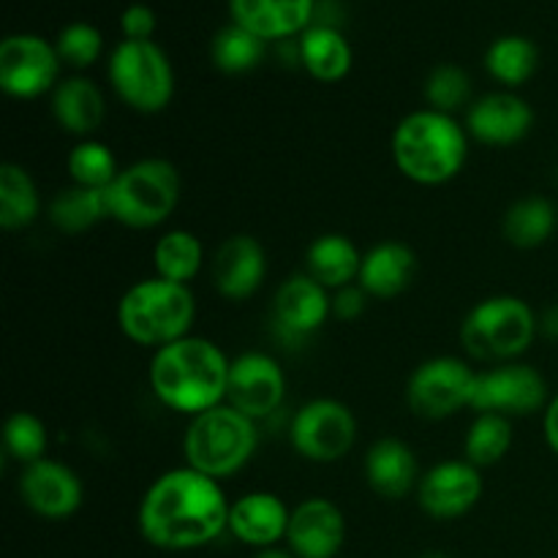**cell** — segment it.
Returning a JSON list of instances; mask_svg holds the SVG:
<instances>
[{
    "mask_svg": "<svg viewBox=\"0 0 558 558\" xmlns=\"http://www.w3.org/2000/svg\"><path fill=\"white\" fill-rule=\"evenodd\" d=\"M221 483L191 466L169 469L147 485L140 501V534L158 550H196L229 529Z\"/></svg>",
    "mask_w": 558,
    "mask_h": 558,
    "instance_id": "cell-1",
    "label": "cell"
},
{
    "mask_svg": "<svg viewBox=\"0 0 558 558\" xmlns=\"http://www.w3.org/2000/svg\"><path fill=\"white\" fill-rule=\"evenodd\" d=\"M229 363L232 360L216 341L185 336L153 352L147 379L163 407L194 417L227 403Z\"/></svg>",
    "mask_w": 558,
    "mask_h": 558,
    "instance_id": "cell-2",
    "label": "cell"
},
{
    "mask_svg": "<svg viewBox=\"0 0 558 558\" xmlns=\"http://www.w3.org/2000/svg\"><path fill=\"white\" fill-rule=\"evenodd\" d=\"M469 131L456 114L414 109L392 131V161L417 185H441L458 178L469 156Z\"/></svg>",
    "mask_w": 558,
    "mask_h": 558,
    "instance_id": "cell-3",
    "label": "cell"
},
{
    "mask_svg": "<svg viewBox=\"0 0 558 558\" xmlns=\"http://www.w3.org/2000/svg\"><path fill=\"white\" fill-rule=\"evenodd\" d=\"M196 319V298L189 283L167 278H145L123 292L118 303V327L140 347L161 349L191 336Z\"/></svg>",
    "mask_w": 558,
    "mask_h": 558,
    "instance_id": "cell-4",
    "label": "cell"
},
{
    "mask_svg": "<svg viewBox=\"0 0 558 558\" xmlns=\"http://www.w3.org/2000/svg\"><path fill=\"white\" fill-rule=\"evenodd\" d=\"M259 445L256 420L245 417L229 403L194 414L183 436L185 466L213 480H227L248 466Z\"/></svg>",
    "mask_w": 558,
    "mask_h": 558,
    "instance_id": "cell-5",
    "label": "cell"
},
{
    "mask_svg": "<svg viewBox=\"0 0 558 558\" xmlns=\"http://www.w3.org/2000/svg\"><path fill=\"white\" fill-rule=\"evenodd\" d=\"M539 336V316L515 294H494L474 305L461 325V343L469 357L488 365L515 363Z\"/></svg>",
    "mask_w": 558,
    "mask_h": 558,
    "instance_id": "cell-6",
    "label": "cell"
},
{
    "mask_svg": "<svg viewBox=\"0 0 558 558\" xmlns=\"http://www.w3.org/2000/svg\"><path fill=\"white\" fill-rule=\"evenodd\" d=\"M180 172L167 158H140L118 172L107 189L109 218L129 229H156L180 202Z\"/></svg>",
    "mask_w": 558,
    "mask_h": 558,
    "instance_id": "cell-7",
    "label": "cell"
},
{
    "mask_svg": "<svg viewBox=\"0 0 558 558\" xmlns=\"http://www.w3.org/2000/svg\"><path fill=\"white\" fill-rule=\"evenodd\" d=\"M107 74L120 101L142 114L161 112L174 96L172 63L153 38L150 41L123 38L109 54Z\"/></svg>",
    "mask_w": 558,
    "mask_h": 558,
    "instance_id": "cell-8",
    "label": "cell"
},
{
    "mask_svg": "<svg viewBox=\"0 0 558 558\" xmlns=\"http://www.w3.org/2000/svg\"><path fill=\"white\" fill-rule=\"evenodd\" d=\"M477 371L466 360L430 357L412 371L407 381V403L417 417L447 420L461 409H472Z\"/></svg>",
    "mask_w": 558,
    "mask_h": 558,
    "instance_id": "cell-9",
    "label": "cell"
},
{
    "mask_svg": "<svg viewBox=\"0 0 558 558\" xmlns=\"http://www.w3.org/2000/svg\"><path fill=\"white\" fill-rule=\"evenodd\" d=\"M289 441L305 461L336 463L349 456L357 441V417L336 398H314L292 417Z\"/></svg>",
    "mask_w": 558,
    "mask_h": 558,
    "instance_id": "cell-10",
    "label": "cell"
},
{
    "mask_svg": "<svg viewBox=\"0 0 558 558\" xmlns=\"http://www.w3.org/2000/svg\"><path fill=\"white\" fill-rule=\"evenodd\" d=\"M548 379L529 363H501L488 371H477L472 412L505 414V417H529L545 412L550 403Z\"/></svg>",
    "mask_w": 558,
    "mask_h": 558,
    "instance_id": "cell-11",
    "label": "cell"
},
{
    "mask_svg": "<svg viewBox=\"0 0 558 558\" xmlns=\"http://www.w3.org/2000/svg\"><path fill=\"white\" fill-rule=\"evenodd\" d=\"M60 65L63 60L54 44L36 33H14L0 41V87L5 96L31 101L54 90Z\"/></svg>",
    "mask_w": 558,
    "mask_h": 558,
    "instance_id": "cell-12",
    "label": "cell"
},
{
    "mask_svg": "<svg viewBox=\"0 0 558 558\" xmlns=\"http://www.w3.org/2000/svg\"><path fill=\"white\" fill-rule=\"evenodd\" d=\"M332 316V294L308 272L287 278L272 298V332L281 343L308 341Z\"/></svg>",
    "mask_w": 558,
    "mask_h": 558,
    "instance_id": "cell-13",
    "label": "cell"
},
{
    "mask_svg": "<svg viewBox=\"0 0 558 558\" xmlns=\"http://www.w3.org/2000/svg\"><path fill=\"white\" fill-rule=\"evenodd\" d=\"M287 376L272 354L245 352L229 363L227 403L251 420H265L283 403Z\"/></svg>",
    "mask_w": 558,
    "mask_h": 558,
    "instance_id": "cell-14",
    "label": "cell"
},
{
    "mask_svg": "<svg viewBox=\"0 0 558 558\" xmlns=\"http://www.w3.org/2000/svg\"><path fill=\"white\" fill-rule=\"evenodd\" d=\"M483 469L463 461H441L420 477V510L434 521H458L483 499Z\"/></svg>",
    "mask_w": 558,
    "mask_h": 558,
    "instance_id": "cell-15",
    "label": "cell"
},
{
    "mask_svg": "<svg viewBox=\"0 0 558 558\" xmlns=\"http://www.w3.org/2000/svg\"><path fill=\"white\" fill-rule=\"evenodd\" d=\"M20 496L27 510L44 521H65L82 507L85 488L74 469L52 458H41L22 469Z\"/></svg>",
    "mask_w": 558,
    "mask_h": 558,
    "instance_id": "cell-16",
    "label": "cell"
},
{
    "mask_svg": "<svg viewBox=\"0 0 558 558\" xmlns=\"http://www.w3.org/2000/svg\"><path fill=\"white\" fill-rule=\"evenodd\" d=\"M469 136L490 147H510L526 140L534 129V109L512 90L485 93L466 109Z\"/></svg>",
    "mask_w": 558,
    "mask_h": 558,
    "instance_id": "cell-17",
    "label": "cell"
},
{
    "mask_svg": "<svg viewBox=\"0 0 558 558\" xmlns=\"http://www.w3.org/2000/svg\"><path fill=\"white\" fill-rule=\"evenodd\" d=\"M267 278L265 245L254 234H229L210 256V281L221 298L243 303Z\"/></svg>",
    "mask_w": 558,
    "mask_h": 558,
    "instance_id": "cell-18",
    "label": "cell"
},
{
    "mask_svg": "<svg viewBox=\"0 0 558 558\" xmlns=\"http://www.w3.org/2000/svg\"><path fill=\"white\" fill-rule=\"evenodd\" d=\"M347 543V518L336 501L311 496L292 507L287 550L298 558H336Z\"/></svg>",
    "mask_w": 558,
    "mask_h": 558,
    "instance_id": "cell-19",
    "label": "cell"
},
{
    "mask_svg": "<svg viewBox=\"0 0 558 558\" xmlns=\"http://www.w3.org/2000/svg\"><path fill=\"white\" fill-rule=\"evenodd\" d=\"M289 518L292 510L281 496L270 490H251L229 507V532L248 548H278V543L287 539Z\"/></svg>",
    "mask_w": 558,
    "mask_h": 558,
    "instance_id": "cell-20",
    "label": "cell"
},
{
    "mask_svg": "<svg viewBox=\"0 0 558 558\" xmlns=\"http://www.w3.org/2000/svg\"><path fill=\"white\" fill-rule=\"evenodd\" d=\"M229 14L265 41H287L314 25L316 0H229Z\"/></svg>",
    "mask_w": 558,
    "mask_h": 558,
    "instance_id": "cell-21",
    "label": "cell"
},
{
    "mask_svg": "<svg viewBox=\"0 0 558 558\" xmlns=\"http://www.w3.org/2000/svg\"><path fill=\"white\" fill-rule=\"evenodd\" d=\"M365 483L381 499H407L420 485V463L412 447L396 436H381L368 447L363 461Z\"/></svg>",
    "mask_w": 558,
    "mask_h": 558,
    "instance_id": "cell-22",
    "label": "cell"
},
{
    "mask_svg": "<svg viewBox=\"0 0 558 558\" xmlns=\"http://www.w3.org/2000/svg\"><path fill=\"white\" fill-rule=\"evenodd\" d=\"M417 272V254L401 240H381L363 254L357 283L368 298L392 300L407 292Z\"/></svg>",
    "mask_w": 558,
    "mask_h": 558,
    "instance_id": "cell-23",
    "label": "cell"
},
{
    "mask_svg": "<svg viewBox=\"0 0 558 558\" xmlns=\"http://www.w3.org/2000/svg\"><path fill=\"white\" fill-rule=\"evenodd\" d=\"M52 114L63 131L80 140H90L107 118V98L87 76H65L52 90Z\"/></svg>",
    "mask_w": 558,
    "mask_h": 558,
    "instance_id": "cell-24",
    "label": "cell"
},
{
    "mask_svg": "<svg viewBox=\"0 0 558 558\" xmlns=\"http://www.w3.org/2000/svg\"><path fill=\"white\" fill-rule=\"evenodd\" d=\"M360 265H363V254L347 234H319L305 251V272L330 292L357 283Z\"/></svg>",
    "mask_w": 558,
    "mask_h": 558,
    "instance_id": "cell-25",
    "label": "cell"
},
{
    "mask_svg": "<svg viewBox=\"0 0 558 558\" xmlns=\"http://www.w3.org/2000/svg\"><path fill=\"white\" fill-rule=\"evenodd\" d=\"M300 63L305 65L314 80L319 82H341L352 71V44L347 41L338 27L314 22L308 31L300 36Z\"/></svg>",
    "mask_w": 558,
    "mask_h": 558,
    "instance_id": "cell-26",
    "label": "cell"
},
{
    "mask_svg": "<svg viewBox=\"0 0 558 558\" xmlns=\"http://www.w3.org/2000/svg\"><path fill=\"white\" fill-rule=\"evenodd\" d=\"M558 229V210L545 196H521L501 216V234L521 251L539 248Z\"/></svg>",
    "mask_w": 558,
    "mask_h": 558,
    "instance_id": "cell-27",
    "label": "cell"
},
{
    "mask_svg": "<svg viewBox=\"0 0 558 558\" xmlns=\"http://www.w3.org/2000/svg\"><path fill=\"white\" fill-rule=\"evenodd\" d=\"M41 213L36 180L14 161L0 163V227L5 232L27 229Z\"/></svg>",
    "mask_w": 558,
    "mask_h": 558,
    "instance_id": "cell-28",
    "label": "cell"
},
{
    "mask_svg": "<svg viewBox=\"0 0 558 558\" xmlns=\"http://www.w3.org/2000/svg\"><path fill=\"white\" fill-rule=\"evenodd\" d=\"M49 221L58 232L63 234H80L93 229L96 223H101L104 218H109L107 210V191L85 189V185H74L69 189H60L52 196L47 207Z\"/></svg>",
    "mask_w": 558,
    "mask_h": 558,
    "instance_id": "cell-29",
    "label": "cell"
},
{
    "mask_svg": "<svg viewBox=\"0 0 558 558\" xmlns=\"http://www.w3.org/2000/svg\"><path fill=\"white\" fill-rule=\"evenodd\" d=\"M202 265H205V245L189 229H169L153 245V267L158 278L191 287Z\"/></svg>",
    "mask_w": 558,
    "mask_h": 558,
    "instance_id": "cell-30",
    "label": "cell"
},
{
    "mask_svg": "<svg viewBox=\"0 0 558 558\" xmlns=\"http://www.w3.org/2000/svg\"><path fill=\"white\" fill-rule=\"evenodd\" d=\"M539 65V49L526 36H499L485 52V69L505 87H521Z\"/></svg>",
    "mask_w": 558,
    "mask_h": 558,
    "instance_id": "cell-31",
    "label": "cell"
},
{
    "mask_svg": "<svg viewBox=\"0 0 558 558\" xmlns=\"http://www.w3.org/2000/svg\"><path fill=\"white\" fill-rule=\"evenodd\" d=\"M267 41L256 33L245 31V27L229 22L227 27L213 36L210 44V60L218 71L223 74H248L256 65L265 60Z\"/></svg>",
    "mask_w": 558,
    "mask_h": 558,
    "instance_id": "cell-32",
    "label": "cell"
},
{
    "mask_svg": "<svg viewBox=\"0 0 558 558\" xmlns=\"http://www.w3.org/2000/svg\"><path fill=\"white\" fill-rule=\"evenodd\" d=\"M512 447V420L505 414H477L463 439V456L477 469L496 466Z\"/></svg>",
    "mask_w": 558,
    "mask_h": 558,
    "instance_id": "cell-33",
    "label": "cell"
},
{
    "mask_svg": "<svg viewBox=\"0 0 558 558\" xmlns=\"http://www.w3.org/2000/svg\"><path fill=\"white\" fill-rule=\"evenodd\" d=\"M65 169H69L71 183L96 191H107L120 172L112 147L93 140V136L90 140H80L71 147L69 158H65Z\"/></svg>",
    "mask_w": 558,
    "mask_h": 558,
    "instance_id": "cell-34",
    "label": "cell"
},
{
    "mask_svg": "<svg viewBox=\"0 0 558 558\" xmlns=\"http://www.w3.org/2000/svg\"><path fill=\"white\" fill-rule=\"evenodd\" d=\"M3 445L9 458H14L22 466H31V463L47 458V425L33 412H14L5 420Z\"/></svg>",
    "mask_w": 558,
    "mask_h": 558,
    "instance_id": "cell-35",
    "label": "cell"
},
{
    "mask_svg": "<svg viewBox=\"0 0 558 558\" xmlns=\"http://www.w3.org/2000/svg\"><path fill=\"white\" fill-rule=\"evenodd\" d=\"M469 98H472V80L461 65L441 63L425 80V101L430 109L456 114L458 109L472 104Z\"/></svg>",
    "mask_w": 558,
    "mask_h": 558,
    "instance_id": "cell-36",
    "label": "cell"
},
{
    "mask_svg": "<svg viewBox=\"0 0 558 558\" xmlns=\"http://www.w3.org/2000/svg\"><path fill=\"white\" fill-rule=\"evenodd\" d=\"M54 49H58L63 65L82 71L101 58L104 36L96 25H90V22H71V25H65L63 31L58 33Z\"/></svg>",
    "mask_w": 558,
    "mask_h": 558,
    "instance_id": "cell-37",
    "label": "cell"
},
{
    "mask_svg": "<svg viewBox=\"0 0 558 558\" xmlns=\"http://www.w3.org/2000/svg\"><path fill=\"white\" fill-rule=\"evenodd\" d=\"M120 31H123V38H131V41H150L156 33V11L145 3L125 5L120 14Z\"/></svg>",
    "mask_w": 558,
    "mask_h": 558,
    "instance_id": "cell-38",
    "label": "cell"
},
{
    "mask_svg": "<svg viewBox=\"0 0 558 558\" xmlns=\"http://www.w3.org/2000/svg\"><path fill=\"white\" fill-rule=\"evenodd\" d=\"M368 305V292L360 283H349V287L332 292V316L341 322H354L365 314Z\"/></svg>",
    "mask_w": 558,
    "mask_h": 558,
    "instance_id": "cell-39",
    "label": "cell"
},
{
    "mask_svg": "<svg viewBox=\"0 0 558 558\" xmlns=\"http://www.w3.org/2000/svg\"><path fill=\"white\" fill-rule=\"evenodd\" d=\"M543 430H545V441H548V447L554 450V456H558V392L550 398L548 407H545Z\"/></svg>",
    "mask_w": 558,
    "mask_h": 558,
    "instance_id": "cell-40",
    "label": "cell"
},
{
    "mask_svg": "<svg viewBox=\"0 0 558 558\" xmlns=\"http://www.w3.org/2000/svg\"><path fill=\"white\" fill-rule=\"evenodd\" d=\"M539 332L550 341H558V305L545 308V314L539 316Z\"/></svg>",
    "mask_w": 558,
    "mask_h": 558,
    "instance_id": "cell-41",
    "label": "cell"
},
{
    "mask_svg": "<svg viewBox=\"0 0 558 558\" xmlns=\"http://www.w3.org/2000/svg\"><path fill=\"white\" fill-rule=\"evenodd\" d=\"M254 558H298L292 550H283V548H267V550H256Z\"/></svg>",
    "mask_w": 558,
    "mask_h": 558,
    "instance_id": "cell-42",
    "label": "cell"
},
{
    "mask_svg": "<svg viewBox=\"0 0 558 558\" xmlns=\"http://www.w3.org/2000/svg\"><path fill=\"white\" fill-rule=\"evenodd\" d=\"M420 558H450V556H445V554H439V550H428V554H423Z\"/></svg>",
    "mask_w": 558,
    "mask_h": 558,
    "instance_id": "cell-43",
    "label": "cell"
}]
</instances>
